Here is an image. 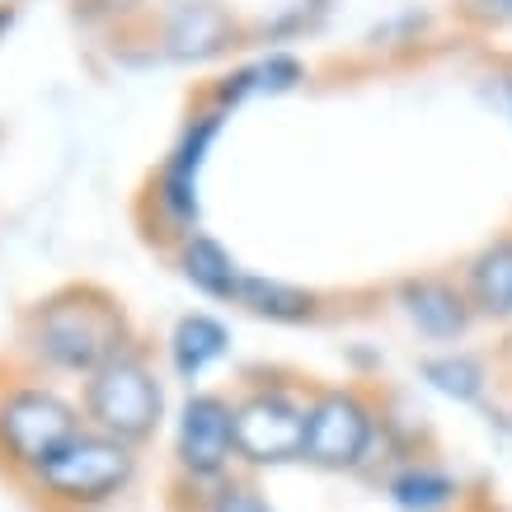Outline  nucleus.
<instances>
[{"label": "nucleus", "mask_w": 512, "mask_h": 512, "mask_svg": "<svg viewBox=\"0 0 512 512\" xmlns=\"http://www.w3.org/2000/svg\"><path fill=\"white\" fill-rule=\"evenodd\" d=\"M137 348L123 301L99 282H62L19 315L15 357L43 376H94L113 357Z\"/></svg>", "instance_id": "f257e3e1"}, {"label": "nucleus", "mask_w": 512, "mask_h": 512, "mask_svg": "<svg viewBox=\"0 0 512 512\" xmlns=\"http://www.w3.org/2000/svg\"><path fill=\"white\" fill-rule=\"evenodd\" d=\"M85 428L80 400L62 395L52 376L33 372L15 353L0 357V475L24 484Z\"/></svg>", "instance_id": "f03ea898"}, {"label": "nucleus", "mask_w": 512, "mask_h": 512, "mask_svg": "<svg viewBox=\"0 0 512 512\" xmlns=\"http://www.w3.org/2000/svg\"><path fill=\"white\" fill-rule=\"evenodd\" d=\"M141 456L118 437L80 428L43 470L19 484L33 512H104L137 484Z\"/></svg>", "instance_id": "7ed1b4c3"}, {"label": "nucleus", "mask_w": 512, "mask_h": 512, "mask_svg": "<svg viewBox=\"0 0 512 512\" xmlns=\"http://www.w3.org/2000/svg\"><path fill=\"white\" fill-rule=\"evenodd\" d=\"M80 414H85V428L118 437V442L137 451L160 433V423H165V386H160V376L141 343L80 381Z\"/></svg>", "instance_id": "20e7f679"}, {"label": "nucleus", "mask_w": 512, "mask_h": 512, "mask_svg": "<svg viewBox=\"0 0 512 512\" xmlns=\"http://www.w3.org/2000/svg\"><path fill=\"white\" fill-rule=\"evenodd\" d=\"M381 437V409L362 386H311L306 404V466L362 470Z\"/></svg>", "instance_id": "39448f33"}, {"label": "nucleus", "mask_w": 512, "mask_h": 512, "mask_svg": "<svg viewBox=\"0 0 512 512\" xmlns=\"http://www.w3.org/2000/svg\"><path fill=\"white\" fill-rule=\"evenodd\" d=\"M306 404L311 386L259 381L235 395V451L254 470L292 466L306 456Z\"/></svg>", "instance_id": "423d86ee"}, {"label": "nucleus", "mask_w": 512, "mask_h": 512, "mask_svg": "<svg viewBox=\"0 0 512 512\" xmlns=\"http://www.w3.org/2000/svg\"><path fill=\"white\" fill-rule=\"evenodd\" d=\"M235 461V400L221 390H193L174 428V484H217Z\"/></svg>", "instance_id": "0eeeda50"}, {"label": "nucleus", "mask_w": 512, "mask_h": 512, "mask_svg": "<svg viewBox=\"0 0 512 512\" xmlns=\"http://www.w3.org/2000/svg\"><path fill=\"white\" fill-rule=\"evenodd\" d=\"M226 118H231V113L212 109V104L198 109L184 123V132L174 141V151L165 156V165H160L156 207L174 226H193V221H198V170H202V160H207V151H212V141L221 137V123H226Z\"/></svg>", "instance_id": "6e6552de"}, {"label": "nucleus", "mask_w": 512, "mask_h": 512, "mask_svg": "<svg viewBox=\"0 0 512 512\" xmlns=\"http://www.w3.org/2000/svg\"><path fill=\"white\" fill-rule=\"evenodd\" d=\"M395 301H400L404 320L419 329L428 343L466 339V329L475 325V306H470L466 287L456 278H442V273L404 278L400 287H395Z\"/></svg>", "instance_id": "1a4fd4ad"}, {"label": "nucleus", "mask_w": 512, "mask_h": 512, "mask_svg": "<svg viewBox=\"0 0 512 512\" xmlns=\"http://www.w3.org/2000/svg\"><path fill=\"white\" fill-rule=\"evenodd\" d=\"M470 306L484 320H512V231L480 245L461 268Z\"/></svg>", "instance_id": "9d476101"}, {"label": "nucleus", "mask_w": 512, "mask_h": 512, "mask_svg": "<svg viewBox=\"0 0 512 512\" xmlns=\"http://www.w3.org/2000/svg\"><path fill=\"white\" fill-rule=\"evenodd\" d=\"M235 33L240 29L221 5L193 0V5H179L165 24V52L174 62H202V57H217V52L235 47Z\"/></svg>", "instance_id": "9b49d317"}, {"label": "nucleus", "mask_w": 512, "mask_h": 512, "mask_svg": "<svg viewBox=\"0 0 512 512\" xmlns=\"http://www.w3.org/2000/svg\"><path fill=\"white\" fill-rule=\"evenodd\" d=\"M174 264L184 273V282L193 292H202L207 301H240V282L245 273L235 268V259L221 249V240L202 231L179 235V249H174Z\"/></svg>", "instance_id": "f8f14e48"}, {"label": "nucleus", "mask_w": 512, "mask_h": 512, "mask_svg": "<svg viewBox=\"0 0 512 512\" xmlns=\"http://www.w3.org/2000/svg\"><path fill=\"white\" fill-rule=\"evenodd\" d=\"M386 498L400 512H456L466 503V489L437 461H404L400 470H390Z\"/></svg>", "instance_id": "ddd939ff"}, {"label": "nucleus", "mask_w": 512, "mask_h": 512, "mask_svg": "<svg viewBox=\"0 0 512 512\" xmlns=\"http://www.w3.org/2000/svg\"><path fill=\"white\" fill-rule=\"evenodd\" d=\"M231 353V329L221 325L217 315L207 311H193V315H179L170 329V367L179 381H198L212 362Z\"/></svg>", "instance_id": "4468645a"}, {"label": "nucleus", "mask_w": 512, "mask_h": 512, "mask_svg": "<svg viewBox=\"0 0 512 512\" xmlns=\"http://www.w3.org/2000/svg\"><path fill=\"white\" fill-rule=\"evenodd\" d=\"M235 306H245L249 315L273 320V325H315V320L325 315L320 292L296 287V282H278V278H254V273H245Z\"/></svg>", "instance_id": "2eb2a0df"}, {"label": "nucleus", "mask_w": 512, "mask_h": 512, "mask_svg": "<svg viewBox=\"0 0 512 512\" xmlns=\"http://www.w3.org/2000/svg\"><path fill=\"white\" fill-rule=\"evenodd\" d=\"M170 512H273L259 484L240 480V475H226L217 484H174L170 489Z\"/></svg>", "instance_id": "dca6fc26"}, {"label": "nucleus", "mask_w": 512, "mask_h": 512, "mask_svg": "<svg viewBox=\"0 0 512 512\" xmlns=\"http://www.w3.org/2000/svg\"><path fill=\"white\" fill-rule=\"evenodd\" d=\"M419 376L437 395H447L456 404H475L489 390V367L475 353H433L419 362Z\"/></svg>", "instance_id": "f3484780"}, {"label": "nucleus", "mask_w": 512, "mask_h": 512, "mask_svg": "<svg viewBox=\"0 0 512 512\" xmlns=\"http://www.w3.org/2000/svg\"><path fill=\"white\" fill-rule=\"evenodd\" d=\"M306 80V66L292 52H268L264 62H254V90L259 94H287Z\"/></svg>", "instance_id": "a211bd4d"}, {"label": "nucleus", "mask_w": 512, "mask_h": 512, "mask_svg": "<svg viewBox=\"0 0 512 512\" xmlns=\"http://www.w3.org/2000/svg\"><path fill=\"white\" fill-rule=\"evenodd\" d=\"M456 15L475 29H503L512 24V0H456Z\"/></svg>", "instance_id": "6ab92c4d"}, {"label": "nucleus", "mask_w": 512, "mask_h": 512, "mask_svg": "<svg viewBox=\"0 0 512 512\" xmlns=\"http://www.w3.org/2000/svg\"><path fill=\"white\" fill-rule=\"evenodd\" d=\"M489 80H494V99H498V109H503V113L512 118V71H494Z\"/></svg>", "instance_id": "aec40b11"}, {"label": "nucleus", "mask_w": 512, "mask_h": 512, "mask_svg": "<svg viewBox=\"0 0 512 512\" xmlns=\"http://www.w3.org/2000/svg\"><path fill=\"white\" fill-rule=\"evenodd\" d=\"M456 512H503V508H498V503H489V498H466Z\"/></svg>", "instance_id": "412c9836"}, {"label": "nucleus", "mask_w": 512, "mask_h": 512, "mask_svg": "<svg viewBox=\"0 0 512 512\" xmlns=\"http://www.w3.org/2000/svg\"><path fill=\"white\" fill-rule=\"evenodd\" d=\"M10 24H15V0H0V38L10 33Z\"/></svg>", "instance_id": "4be33fe9"}]
</instances>
